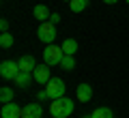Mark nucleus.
<instances>
[{
  "label": "nucleus",
  "mask_w": 129,
  "mask_h": 118,
  "mask_svg": "<svg viewBox=\"0 0 129 118\" xmlns=\"http://www.w3.org/2000/svg\"><path fill=\"white\" fill-rule=\"evenodd\" d=\"M50 114L54 118H67L73 114V101L67 99V97H60V99H54L50 103Z\"/></svg>",
  "instance_id": "obj_1"
},
{
  "label": "nucleus",
  "mask_w": 129,
  "mask_h": 118,
  "mask_svg": "<svg viewBox=\"0 0 129 118\" xmlns=\"http://www.w3.org/2000/svg\"><path fill=\"white\" fill-rule=\"evenodd\" d=\"M37 36H39V41L45 43V45H52L56 39V26L47 19V22H41V26H39L37 30Z\"/></svg>",
  "instance_id": "obj_2"
},
{
  "label": "nucleus",
  "mask_w": 129,
  "mask_h": 118,
  "mask_svg": "<svg viewBox=\"0 0 129 118\" xmlns=\"http://www.w3.org/2000/svg\"><path fill=\"white\" fill-rule=\"evenodd\" d=\"M45 90H47V97L54 101V99H60V97H64V90H67V86H64V82L60 80V77H52L50 82L45 84Z\"/></svg>",
  "instance_id": "obj_3"
},
{
  "label": "nucleus",
  "mask_w": 129,
  "mask_h": 118,
  "mask_svg": "<svg viewBox=\"0 0 129 118\" xmlns=\"http://www.w3.org/2000/svg\"><path fill=\"white\" fill-rule=\"evenodd\" d=\"M62 56H64L62 47L54 45V43H52V45H47V47H45V52H43V60H45V64H50V67H56V64H60Z\"/></svg>",
  "instance_id": "obj_4"
},
{
  "label": "nucleus",
  "mask_w": 129,
  "mask_h": 118,
  "mask_svg": "<svg viewBox=\"0 0 129 118\" xmlns=\"http://www.w3.org/2000/svg\"><path fill=\"white\" fill-rule=\"evenodd\" d=\"M19 73V64L13 62V60H5V62L0 64V75L5 77V80H15Z\"/></svg>",
  "instance_id": "obj_5"
},
{
  "label": "nucleus",
  "mask_w": 129,
  "mask_h": 118,
  "mask_svg": "<svg viewBox=\"0 0 129 118\" xmlns=\"http://www.w3.org/2000/svg\"><path fill=\"white\" fill-rule=\"evenodd\" d=\"M32 77H35V82H39L41 86H45V84L52 80V75H50V64H37V69L32 71Z\"/></svg>",
  "instance_id": "obj_6"
},
{
  "label": "nucleus",
  "mask_w": 129,
  "mask_h": 118,
  "mask_svg": "<svg viewBox=\"0 0 129 118\" xmlns=\"http://www.w3.org/2000/svg\"><path fill=\"white\" fill-rule=\"evenodd\" d=\"M2 118H22V107H19L15 101L11 103H2V112H0Z\"/></svg>",
  "instance_id": "obj_7"
},
{
  "label": "nucleus",
  "mask_w": 129,
  "mask_h": 118,
  "mask_svg": "<svg viewBox=\"0 0 129 118\" xmlns=\"http://www.w3.org/2000/svg\"><path fill=\"white\" fill-rule=\"evenodd\" d=\"M43 116V107L39 103H28L22 107V118H41Z\"/></svg>",
  "instance_id": "obj_8"
},
{
  "label": "nucleus",
  "mask_w": 129,
  "mask_h": 118,
  "mask_svg": "<svg viewBox=\"0 0 129 118\" xmlns=\"http://www.w3.org/2000/svg\"><path fill=\"white\" fill-rule=\"evenodd\" d=\"M75 97H78V101H82V103L90 101L92 99V86L90 84H80V86L75 88Z\"/></svg>",
  "instance_id": "obj_9"
},
{
  "label": "nucleus",
  "mask_w": 129,
  "mask_h": 118,
  "mask_svg": "<svg viewBox=\"0 0 129 118\" xmlns=\"http://www.w3.org/2000/svg\"><path fill=\"white\" fill-rule=\"evenodd\" d=\"M17 64H19V71H28V73H32L35 69H37V62H35V58L32 56H22V58L17 60Z\"/></svg>",
  "instance_id": "obj_10"
},
{
  "label": "nucleus",
  "mask_w": 129,
  "mask_h": 118,
  "mask_svg": "<svg viewBox=\"0 0 129 118\" xmlns=\"http://www.w3.org/2000/svg\"><path fill=\"white\" fill-rule=\"evenodd\" d=\"M32 15H35V17H37L39 22H47L52 13H50V9H47L45 5H37L35 9H32Z\"/></svg>",
  "instance_id": "obj_11"
},
{
  "label": "nucleus",
  "mask_w": 129,
  "mask_h": 118,
  "mask_svg": "<svg viewBox=\"0 0 129 118\" xmlns=\"http://www.w3.org/2000/svg\"><path fill=\"white\" fill-rule=\"evenodd\" d=\"M60 47H62V52H64V54L75 56V52H78V41H75V39H64Z\"/></svg>",
  "instance_id": "obj_12"
},
{
  "label": "nucleus",
  "mask_w": 129,
  "mask_h": 118,
  "mask_svg": "<svg viewBox=\"0 0 129 118\" xmlns=\"http://www.w3.org/2000/svg\"><path fill=\"white\" fill-rule=\"evenodd\" d=\"M58 67L64 69V71H73V69H75V58H73V56H69V54H64Z\"/></svg>",
  "instance_id": "obj_13"
},
{
  "label": "nucleus",
  "mask_w": 129,
  "mask_h": 118,
  "mask_svg": "<svg viewBox=\"0 0 129 118\" xmlns=\"http://www.w3.org/2000/svg\"><path fill=\"white\" fill-rule=\"evenodd\" d=\"M13 82L17 84L19 88H26L28 84H30V73H28V71H19V73H17V77H15Z\"/></svg>",
  "instance_id": "obj_14"
},
{
  "label": "nucleus",
  "mask_w": 129,
  "mask_h": 118,
  "mask_svg": "<svg viewBox=\"0 0 129 118\" xmlns=\"http://www.w3.org/2000/svg\"><path fill=\"white\" fill-rule=\"evenodd\" d=\"M13 99H15L13 88H9V86H2V88H0V101H2V103H11Z\"/></svg>",
  "instance_id": "obj_15"
},
{
  "label": "nucleus",
  "mask_w": 129,
  "mask_h": 118,
  "mask_svg": "<svg viewBox=\"0 0 129 118\" xmlns=\"http://www.w3.org/2000/svg\"><path fill=\"white\" fill-rule=\"evenodd\" d=\"M0 47H2V50L13 47V34H11V32H2V34H0Z\"/></svg>",
  "instance_id": "obj_16"
},
{
  "label": "nucleus",
  "mask_w": 129,
  "mask_h": 118,
  "mask_svg": "<svg viewBox=\"0 0 129 118\" xmlns=\"http://www.w3.org/2000/svg\"><path fill=\"white\" fill-rule=\"evenodd\" d=\"M69 7H71V11H73V13H82V11L88 7V0H71Z\"/></svg>",
  "instance_id": "obj_17"
},
{
  "label": "nucleus",
  "mask_w": 129,
  "mask_h": 118,
  "mask_svg": "<svg viewBox=\"0 0 129 118\" xmlns=\"http://www.w3.org/2000/svg\"><path fill=\"white\" fill-rule=\"evenodd\" d=\"M90 116H92V118H114V116H112V109H110V107H97L95 112L90 114Z\"/></svg>",
  "instance_id": "obj_18"
},
{
  "label": "nucleus",
  "mask_w": 129,
  "mask_h": 118,
  "mask_svg": "<svg viewBox=\"0 0 129 118\" xmlns=\"http://www.w3.org/2000/svg\"><path fill=\"white\" fill-rule=\"evenodd\" d=\"M50 22H52V24L56 26V24L60 22V13H52V15H50Z\"/></svg>",
  "instance_id": "obj_19"
},
{
  "label": "nucleus",
  "mask_w": 129,
  "mask_h": 118,
  "mask_svg": "<svg viewBox=\"0 0 129 118\" xmlns=\"http://www.w3.org/2000/svg\"><path fill=\"white\" fill-rule=\"evenodd\" d=\"M0 30H2V32H9V19H2V22H0Z\"/></svg>",
  "instance_id": "obj_20"
},
{
  "label": "nucleus",
  "mask_w": 129,
  "mask_h": 118,
  "mask_svg": "<svg viewBox=\"0 0 129 118\" xmlns=\"http://www.w3.org/2000/svg\"><path fill=\"white\" fill-rule=\"evenodd\" d=\"M37 99H39V101H45V99H50V97H47V90H41V92L37 95Z\"/></svg>",
  "instance_id": "obj_21"
},
{
  "label": "nucleus",
  "mask_w": 129,
  "mask_h": 118,
  "mask_svg": "<svg viewBox=\"0 0 129 118\" xmlns=\"http://www.w3.org/2000/svg\"><path fill=\"white\" fill-rule=\"evenodd\" d=\"M106 5H114V2H118V0H103Z\"/></svg>",
  "instance_id": "obj_22"
},
{
  "label": "nucleus",
  "mask_w": 129,
  "mask_h": 118,
  "mask_svg": "<svg viewBox=\"0 0 129 118\" xmlns=\"http://www.w3.org/2000/svg\"><path fill=\"white\" fill-rule=\"evenodd\" d=\"M82 118H92V116H82Z\"/></svg>",
  "instance_id": "obj_23"
},
{
  "label": "nucleus",
  "mask_w": 129,
  "mask_h": 118,
  "mask_svg": "<svg viewBox=\"0 0 129 118\" xmlns=\"http://www.w3.org/2000/svg\"><path fill=\"white\" fill-rule=\"evenodd\" d=\"M67 2H71V0H67Z\"/></svg>",
  "instance_id": "obj_24"
},
{
  "label": "nucleus",
  "mask_w": 129,
  "mask_h": 118,
  "mask_svg": "<svg viewBox=\"0 0 129 118\" xmlns=\"http://www.w3.org/2000/svg\"><path fill=\"white\" fill-rule=\"evenodd\" d=\"M127 5H129V0H127Z\"/></svg>",
  "instance_id": "obj_25"
}]
</instances>
